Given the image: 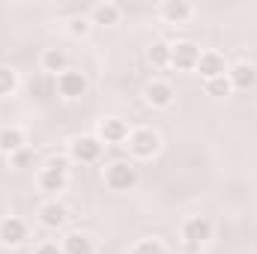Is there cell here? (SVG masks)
I'll return each instance as SVG.
<instances>
[{
	"label": "cell",
	"mask_w": 257,
	"mask_h": 254,
	"mask_svg": "<svg viewBox=\"0 0 257 254\" xmlns=\"http://www.w3.org/2000/svg\"><path fill=\"white\" fill-rule=\"evenodd\" d=\"M128 153L135 156V159H153L156 153H159V147H162V138L153 132V129H132L128 132V141H126Z\"/></svg>",
	"instance_id": "obj_1"
},
{
	"label": "cell",
	"mask_w": 257,
	"mask_h": 254,
	"mask_svg": "<svg viewBox=\"0 0 257 254\" xmlns=\"http://www.w3.org/2000/svg\"><path fill=\"white\" fill-rule=\"evenodd\" d=\"M105 186L114 191H128L138 186V168L132 162H114L105 171Z\"/></svg>",
	"instance_id": "obj_2"
},
{
	"label": "cell",
	"mask_w": 257,
	"mask_h": 254,
	"mask_svg": "<svg viewBox=\"0 0 257 254\" xmlns=\"http://www.w3.org/2000/svg\"><path fill=\"white\" fill-rule=\"evenodd\" d=\"M183 239H186L189 248H200L203 242L212 239V221H209L206 215H192V218H186V224H183Z\"/></svg>",
	"instance_id": "obj_3"
},
{
	"label": "cell",
	"mask_w": 257,
	"mask_h": 254,
	"mask_svg": "<svg viewBox=\"0 0 257 254\" xmlns=\"http://www.w3.org/2000/svg\"><path fill=\"white\" fill-rule=\"evenodd\" d=\"M54 87H57V93L63 99H81L87 93V75L78 72V69H66L63 75H57Z\"/></svg>",
	"instance_id": "obj_4"
},
{
	"label": "cell",
	"mask_w": 257,
	"mask_h": 254,
	"mask_svg": "<svg viewBox=\"0 0 257 254\" xmlns=\"http://www.w3.org/2000/svg\"><path fill=\"white\" fill-rule=\"evenodd\" d=\"M69 153H72V159H75V162L90 165V162H96V159L102 156V141H99L96 135H81V138H75V141H72Z\"/></svg>",
	"instance_id": "obj_5"
},
{
	"label": "cell",
	"mask_w": 257,
	"mask_h": 254,
	"mask_svg": "<svg viewBox=\"0 0 257 254\" xmlns=\"http://www.w3.org/2000/svg\"><path fill=\"white\" fill-rule=\"evenodd\" d=\"M159 15H162V21L165 24H189L194 15V6L189 0H165L162 6H159Z\"/></svg>",
	"instance_id": "obj_6"
},
{
	"label": "cell",
	"mask_w": 257,
	"mask_h": 254,
	"mask_svg": "<svg viewBox=\"0 0 257 254\" xmlns=\"http://www.w3.org/2000/svg\"><path fill=\"white\" fill-rule=\"evenodd\" d=\"M200 60V48L194 42H177L171 45V66L180 69V72H192Z\"/></svg>",
	"instance_id": "obj_7"
},
{
	"label": "cell",
	"mask_w": 257,
	"mask_h": 254,
	"mask_svg": "<svg viewBox=\"0 0 257 254\" xmlns=\"http://www.w3.org/2000/svg\"><path fill=\"white\" fill-rule=\"evenodd\" d=\"M69 186V174H66L63 162H51L42 174H39V189L48 191V194H57Z\"/></svg>",
	"instance_id": "obj_8"
},
{
	"label": "cell",
	"mask_w": 257,
	"mask_h": 254,
	"mask_svg": "<svg viewBox=\"0 0 257 254\" xmlns=\"http://www.w3.org/2000/svg\"><path fill=\"white\" fill-rule=\"evenodd\" d=\"M194 72H200L203 81H212V78L227 75L224 54H218V51H200V60H197V66H194Z\"/></svg>",
	"instance_id": "obj_9"
},
{
	"label": "cell",
	"mask_w": 257,
	"mask_h": 254,
	"mask_svg": "<svg viewBox=\"0 0 257 254\" xmlns=\"http://www.w3.org/2000/svg\"><path fill=\"white\" fill-rule=\"evenodd\" d=\"M128 123L120 120V117H105L99 123V141L102 144H126L128 141Z\"/></svg>",
	"instance_id": "obj_10"
},
{
	"label": "cell",
	"mask_w": 257,
	"mask_h": 254,
	"mask_svg": "<svg viewBox=\"0 0 257 254\" xmlns=\"http://www.w3.org/2000/svg\"><path fill=\"white\" fill-rule=\"evenodd\" d=\"M24 239H27V224H24L21 218H15V215L0 218V242H3V245L15 248V245H21Z\"/></svg>",
	"instance_id": "obj_11"
},
{
	"label": "cell",
	"mask_w": 257,
	"mask_h": 254,
	"mask_svg": "<svg viewBox=\"0 0 257 254\" xmlns=\"http://www.w3.org/2000/svg\"><path fill=\"white\" fill-rule=\"evenodd\" d=\"M227 81H230V87L233 90H251L257 87V66L254 63H233L227 69Z\"/></svg>",
	"instance_id": "obj_12"
},
{
	"label": "cell",
	"mask_w": 257,
	"mask_h": 254,
	"mask_svg": "<svg viewBox=\"0 0 257 254\" xmlns=\"http://www.w3.org/2000/svg\"><path fill=\"white\" fill-rule=\"evenodd\" d=\"M120 18H123V6L114 0H102L90 9V21L102 24V27H114V24H120Z\"/></svg>",
	"instance_id": "obj_13"
},
{
	"label": "cell",
	"mask_w": 257,
	"mask_h": 254,
	"mask_svg": "<svg viewBox=\"0 0 257 254\" xmlns=\"http://www.w3.org/2000/svg\"><path fill=\"white\" fill-rule=\"evenodd\" d=\"M174 87L168 84V81H150L147 87H144V99H147V105H153V108H168L171 102H174Z\"/></svg>",
	"instance_id": "obj_14"
},
{
	"label": "cell",
	"mask_w": 257,
	"mask_h": 254,
	"mask_svg": "<svg viewBox=\"0 0 257 254\" xmlns=\"http://www.w3.org/2000/svg\"><path fill=\"white\" fill-rule=\"evenodd\" d=\"M39 221L48 230H57V227H63L66 221H69V209H66L60 200H48V203L39 206Z\"/></svg>",
	"instance_id": "obj_15"
},
{
	"label": "cell",
	"mask_w": 257,
	"mask_h": 254,
	"mask_svg": "<svg viewBox=\"0 0 257 254\" xmlns=\"http://www.w3.org/2000/svg\"><path fill=\"white\" fill-rule=\"evenodd\" d=\"M39 63H42L45 72H51V75H63L66 66H69V54H66L63 48H45L42 57H39Z\"/></svg>",
	"instance_id": "obj_16"
},
{
	"label": "cell",
	"mask_w": 257,
	"mask_h": 254,
	"mask_svg": "<svg viewBox=\"0 0 257 254\" xmlns=\"http://www.w3.org/2000/svg\"><path fill=\"white\" fill-rule=\"evenodd\" d=\"M63 254H96L93 236H87V233H69L63 239Z\"/></svg>",
	"instance_id": "obj_17"
},
{
	"label": "cell",
	"mask_w": 257,
	"mask_h": 254,
	"mask_svg": "<svg viewBox=\"0 0 257 254\" xmlns=\"http://www.w3.org/2000/svg\"><path fill=\"white\" fill-rule=\"evenodd\" d=\"M24 147V132L18 126H6V129H0V153H18Z\"/></svg>",
	"instance_id": "obj_18"
},
{
	"label": "cell",
	"mask_w": 257,
	"mask_h": 254,
	"mask_svg": "<svg viewBox=\"0 0 257 254\" xmlns=\"http://www.w3.org/2000/svg\"><path fill=\"white\" fill-rule=\"evenodd\" d=\"M66 24H69V36H75V39H84V36L93 30V21H90V15H72Z\"/></svg>",
	"instance_id": "obj_19"
},
{
	"label": "cell",
	"mask_w": 257,
	"mask_h": 254,
	"mask_svg": "<svg viewBox=\"0 0 257 254\" xmlns=\"http://www.w3.org/2000/svg\"><path fill=\"white\" fill-rule=\"evenodd\" d=\"M147 57H150V63L153 66H171V45L168 42H153V48L147 51Z\"/></svg>",
	"instance_id": "obj_20"
},
{
	"label": "cell",
	"mask_w": 257,
	"mask_h": 254,
	"mask_svg": "<svg viewBox=\"0 0 257 254\" xmlns=\"http://www.w3.org/2000/svg\"><path fill=\"white\" fill-rule=\"evenodd\" d=\"M230 93H233V87H230L227 75H221V78H212V81H206V96L224 99V96H230Z\"/></svg>",
	"instance_id": "obj_21"
},
{
	"label": "cell",
	"mask_w": 257,
	"mask_h": 254,
	"mask_svg": "<svg viewBox=\"0 0 257 254\" xmlns=\"http://www.w3.org/2000/svg\"><path fill=\"white\" fill-rule=\"evenodd\" d=\"M18 87V75L9 66H0V96H12Z\"/></svg>",
	"instance_id": "obj_22"
},
{
	"label": "cell",
	"mask_w": 257,
	"mask_h": 254,
	"mask_svg": "<svg viewBox=\"0 0 257 254\" xmlns=\"http://www.w3.org/2000/svg\"><path fill=\"white\" fill-rule=\"evenodd\" d=\"M132 254H168V251L159 239H141V242H135Z\"/></svg>",
	"instance_id": "obj_23"
},
{
	"label": "cell",
	"mask_w": 257,
	"mask_h": 254,
	"mask_svg": "<svg viewBox=\"0 0 257 254\" xmlns=\"http://www.w3.org/2000/svg\"><path fill=\"white\" fill-rule=\"evenodd\" d=\"M33 254H63V245H57V242H42Z\"/></svg>",
	"instance_id": "obj_24"
}]
</instances>
